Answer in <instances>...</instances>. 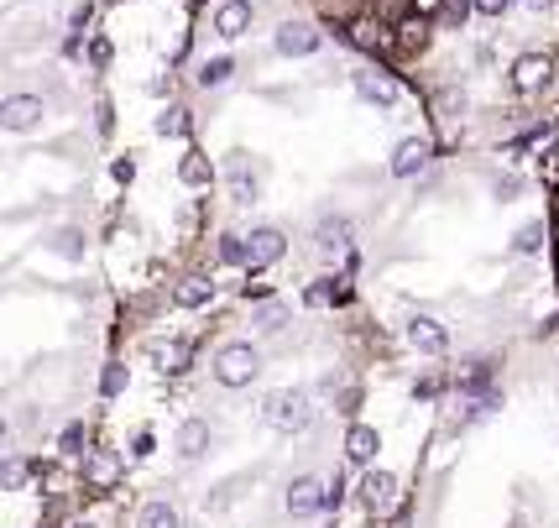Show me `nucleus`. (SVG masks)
<instances>
[{
    "label": "nucleus",
    "mask_w": 559,
    "mask_h": 528,
    "mask_svg": "<svg viewBox=\"0 0 559 528\" xmlns=\"http://www.w3.org/2000/svg\"><path fill=\"white\" fill-rule=\"evenodd\" d=\"M42 121H48V105H42V95H27V89H16V95L0 100V126L27 136V131H42Z\"/></svg>",
    "instance_id": "nucleus-5"
},
{
    "label": "nucleus",
    "mask_w": 559,
    "mask_h": 528,
    "mask_svg": "<svg viewBox=\"0 0 559 528\" xmlns=\"http://www.w3.org/2000/svg\"><path fill=\"white\" fill-rule=\"evenodd\" d=\"M173 450L183 455V461H199V455L209 450V424H204V419H183V424H178Z\"/></svg>",
    "instance_id": "nucleus-19"
},
{
    "label": "nucleus",
    "mask_w": 559,
    "mask_h": 528,
    "mask_svg": "<svg viewBox=\"0 0 559 528\" xmlns=\"http://www.w3.org/2000/svg\"><path fill=\"white\" fill-rule=\"evenodd\" d=\"M351 42L361 53H382L392 37H387V27H377V21H351Z\"/></svg>",
    "instance_id": "nucleus-24"
},
{
    "label": "nucleus",
    "mask_w": 559,
    "mask_h": 528,
    "mask_svg": "<svg viewBox=\"0 0 559 528\" xmlns=\"http://www.w3.org/2000/svg\"><path fill=\"white\" fill-rule=\"evenodd\" d=\"M434 163V142L429 136H403L398 147H392V163H387V173L398 178V183H413L418 173H424Z\"/></svg>",
    "instance_id": "nucleus-7"
},
{
    "label": "nucleus",
    "mask_w": 559,
    "mask_h": 528,
    "mask_svg": "<svg viewBox=\"0 0 559 528\" xmlns=\"http://www.w3.org/2000/svg\"><path fill=\"white\" fill-rule=\"evenodd\" d=\"M152 131L168 136V142H189V136H194V110H189V105H168V110L152 121Z\"/></svg>",
    "instance_id": "nucleus-16"
},
{
    "label": "nucleus",
    "mask_w": 559,
    "mask_h": 528,
    "mask_svg": "<svg viewBox=\"0 0 559 528\" xmlns=\"http://www.w3.org/2000/svg\"><path fill=\"white\" fill-rule=\"evenodd\" d=\"M126 382H131V372H126L121 361H110V366H105V377H100V393H105V398H121V393H126Z\"/></svg>",
    "instance_id": "nucleus-30"
},
{
    "label": "nucleus",
    "mask_w": 559,
    "mask_h": 528,
    "mask_svg": "<svg viewBox=\"0 0 559 528\" xmlns=\"http://www.w3.org/2000/svg\"><path fill=\"white\" fill-rule=\"evenodd\" d=\"M84 471H89V481H100V487H105V481L115 476V461H110V455H89Z\"/></svg>",
    "instance_id": "nucleus-34"
},
{
    "label": "nucleus",
    "mask_w": 559,
    "mask_h": 528,
    "mask_svg": "<svg viewBox=\"0 0 559 528\" xmlns=\"http://www.w3.org/2000/svg\"><path fill=\"white\" fill-rule=\"evenodd\" d=\"M256 377H262V351H256L251 340L220 346V356H215V382L220 387H251Z\"/></svg>",
    "instance_id": "nucleus-2"
},
{
    "label": "nucleus",
    "mask_w": 559,
    "mask_h": 528,
    "mask_svg": "<svg viewBox=\"0 0 559 528\" xmlns=\"http://www.w3.org/2000/svg\"><path fill=\"white\" fill-rule=\"evenodd\" d=\"M173 304L178 309H209V304H215V283H209V278H199V272H194V278H183L178 288H173Z\"/></svg>",
    "instance_id": "nucleus-18"
},
{
    "label": "nucleus",
    "mask_w": 559,
    "mask_h": 528,
    "mask_svg": "<svg viewBox=\"0 0 559 528\" xmlns=\"http://www.w3.org/2000/svg\"><path fill=\"white\" fill-rule=\"evenodd\" d=\"M403 335H408V346H413L418 356H445V351H450V330L439 325L434 314H408Z\"/></svg>",
    "instance_id": "nucleus-11"
},
{
    "label": "nucleus",
    "mask_w": 559,
    "mask_h": 528,
    "mask_svg": "<svg viewBox=\"0 0 559 528\" xmlns=\"http://www.w3.org/2000/svg\"><path fill=\"white\" fill-rule=\"evenodd\" d=\"M110 178H115V183H131V178H136V157H131V152L115 157V163H110Z\"/></svg>",
    "instance_id": "nucleus-35"
},
{
    "label": "nucleus",
    "mask_w": 559,
    "mask_h": 528,
    "mask_svg": "<svg viewBox=\"0 0 559 528\" xmlns=\"http://www.w3.org/2000/svg\"><path fill=\"white\" fill-rule=\"evenodd\" d=\"M136 528H178V508H173V502H147L142 518H136Z\"/></svg>",
    "instance_id": "nucleus-26"
},
{
    "label": "nucleus",
    "mask_w": 559,
    "mask_h": 528,
    "mask_svg": "<svg viewBox=\"0 0 559 528\" xmlns=\"http://www.w3.org/2000/svg\"><path fill=\"white\" fill-rule=\"evenodd\" d=\"M439 6H445V0H418V16H434Z\"/></svg>",
    "instance_id": "nucleus-42"
},
{
    "label": "nucleus",
    "mask_w": 559,
    "mask_h": 528,
    "mask_svg": "<svg viewBox=\"0 0 559 528\" xmlns=\"http://www.w3.org/2000/svg\"><path fill=\"white\" fill-rule=\"evenodd\" d=\"M283 502H288L293 518H314L319 508H330V487H324V481H314V476H298Z\"/></svg>",
    "instance_id": "nucleus-13"
},
{
    "label": "nucleus",
    "mask_w": 559,
    "mask_h": 528,
    "mask_svg": "<svg viewBox=\"0 0 559 528\" xmlns=\"http://www.w3.org/2000/svg\"><path fill=\"white\" fill-rule=\"evenodd\" d=\"M314 246H319V257H351V246H356V225H351V215H340V210L319 215V225H314Z\"/></svg>",
    "instance_id": "nucleus-8"
},
{
    "label": "nucleus",
    "mask_w": 559,
    "mask_h": 528,
    "mask_svg": "<svg viewBox=\"0 0 559 528\" xmlns=\"http://www.w3.org/2000/svg\"><path fill=\"white\" fill-rule=\"evenodd\" d=\"M53 251H58V257H68V262H84L89 241H84V231H58L53 236Z\"/></svg>",
    "instance_id": "nucleus-28"
},
{
    "label": "nucleus",
    "mask_w": 559,
    "mask_h": 528,
    "mask_svg": "<svg viewBox=\"0 0 559 528\" xmlns=\"http://www.w3.org/2000/svg\"><path fill=\"white\" fill-rule=\"evenodd\" d=\"M131 455H136V461H147V455H152V434H136V445H131Z\"/></svg>",
    "instance_id": "nucleus-40"
},
{
    "label": "nucleus",
    "mask_w": 559,
    "mask_h": 528,
    "mask_svg": "<svg viewBox=\"0 0 559 528\" xmlns=\"http://www.w3.org/2000/svg\"><path fill=\"white\" fill-rule=\"evenodd\" d=\"M89 68H110V42L105 37L89 42Z\"/></svg>",
    "instance_id": "nucleus-37"
},
{
    "label": "nucleus",
    "mask_w": 559,
    "mask_h": 528,
    "mask_svg": "<svg viewBox=\"0 0 559 528\" xmlns=\"http://www.w3.org/2000/svg\"><path fill=\"white\" fill-rule=\"evenodd\" d=\"M230 74H236V58L220 53V58H204V63H199L194 84H199V89H225V84H230Z\"/></svg>",
    "instance_id": "nucleus-20"
},
{
    "label": "nucleus",
    "mask_w": 559,
    "mask_h": 528,
    "mask_svg": "<svg viewBox=\"0 0 559 528\" xmlns=\"http://www.w3.org/2000/svg\"><path fill=\"white\" fill-rule=\"evenodd\" d=\"M554 262H559V251H554Z\"/></svg>",
    "instance_id": "nucleus-44"
},
{
    "label": "nucleus",
    "mask_w": 559,
    "mask_h": 528,
    "mask_svg": "<svg viewBox=\"0 0 559 528\" xmlns=\"http://www.w3.org/2000/svg\"><path fill=\"white\" fill-rule=\"evenodd\" d=\"M544 241H549V225L528 220V225H518V236H512V257H539Z\"/></svg>",
    "instance_id": "nucleus-22"
},
{
    "label": "nucleus",
    "mask_w": 559,
    "mask_h": 528,
    "mask_svg": "<svg viewBox=\"0 0 559 528\" xmlns=\"http://www.w3.org/2000/svg\"><path fill=\"white\" fill-rule=\"evenodd\" d=\"M361 502H366V513H392V502H398V481H392L387 471H366L361 476Z\"/></svg>",
    "instance_id": "nucleus-14"
},
{
    "label": "nucleus",
    "mask_w": 559,
    "mask_h": 528,
    "mask_svg": "<svg viewBox=\"0 0 559 528\" xmlns=\"http://www.w3.org/2000/svg\"><path fill=\"white\" fill-rule=\"evenodd\" d=\"M398 42H403L408 53H413V48H424V42H429V16H413V21H403V27H398Z\"/></svg>",
    "instance_id": "nucleus-29"
},
{
    "label": "nucleus",
    "mask_w": 559,
    "mask_h": 528,
    "mask_svg": "<svg viewBox=\"0 0 559 528\" xmlns=\"http://www.w3.org/2000/svg\"><path fill=\"white\" fill-rule=\"evenodd\" d=\"M79 445H84V424H68V429H63V450H68V455H84Z\"/></svg>",
    "instance_id": "nucleus-38"
},
{
    "label": "nucleus",
    "mask_w": 559,
    "mask_h": 528,
    "mask_svg": "<svg viewBox=\"0 0 559 528\" xmlns=\"http://www.w3.org/2000/svg\"><path fill=\"white\" fill-rule=\"evenodd\" d=\"M518 194H523V178H518V173H502V178H492V199H497V204H512Z\"/></svg>",
    "instance_id": "nucleus-31"
},
{
    "label": "nucleus",
    "mask_w": 559,
    "mask_h": 528,
    "mask_svg": "<svg viewBox=\"0 0 559 528\" xmlns=\"http://www.w3.org/2000/svg\"><path fill=\"white\" fill-rule=\"evenodd\" d=\"M251 21H256V6L251 0H220L215 16H209V32H215L220 42H241L251 32Z\"/></svg>",
    "instance_id": "nucleus-10"
},
{
    "label": "nucleus",
    "mask_w": 559,
    "mask_h": 528,
    "mask_svg": "<svg viewBox=\"0 0 559 528\" xmlns=\"http://www.w3.org/2000/svg\"><path fill=\"white\" fill-rule=\"evenodd\" d=\"M225 183H230V199H236V204H256V199H262V178H256V168H251L246 152H230Z\"/></svg>",
    "instance_id": "nucleus-12"
},
{
    "label": "nucleus",
    "mask_w": 559,
    "mask_h": 528,
    "mask_svg": "<svg viewBox=\"0 0 559 528\" xmlns=\"http://www.w3.org/2000/svg\"><path fill=\"white\" fill-rule=\"evenodd\" d=\"M377 450H382V434L371 424H351V434H345V455H351L356 466H371V461H377Z\"/></svg>",
    "instance_id": "nucleus-17"
},
{
    "label": "nucleus",
    "mask_w": 559,
    "mask_h": 528,
    "mask_svg": "<svg viewBox=\"0 0 559 528\" xmlns=\"http://www.w3.org/2000/svg\"><path fill=\"white\" fill-rule=\"evenodd\" d=\"M251 325L256 330H283L288 325V304H283V298H262V304L251 309Z\"/></svg>",
    "instance_id": "nucleus-23"
},
{
    "label": "nucleus",
    "mask_w": 559,
    "mask_h": 528,
    "mask_svg": "<svg viewBox=\"0 0 559 528\" xmlns=\"http://www.w3.org/2000/svg\"><path fill=\"white\" fill-rule=\"evenodd\" d=\"M74 528H95V523H74Z\"/></svg>",
    "instance_id": "nucleus-43"
},
{
    "label": "nucleus",
    "mask_w": 559,
    "mask_h": 528,
    "mask_svg": "<svg viewBox=\"0 0 559 528\" xmlns=\"http://www.w3.org/2000/svg\"><path fill=\"white\" fill-rule=\"evenodd\" d=\"M476 6V16H486V21H502L512 6H523V0H471Z\"/></svg>",
    "instance_id": "nucleus-33"
},
{
    "label": "nucleus",
    "mask_w": 559,
    "mask_h": 528,
    "mask_svg": "<svg viewBox=\"0 0 559 528\" xmlns=\"http://www.w3.org/2000/svg\"><path fill=\"white\" fill-rule=\"evenodd\" d=\"M539 173H544V183H559V142L539 157Z\"/></svg>",
    "instance_id": "nucleus-36"
},
{
    "label": "nucleus",
    "mask_w": 559,
    "mask_h": 528,
    "mask_svg": "<svg viewBox=\"0 0 559 528\" xmlns=\"http://www.w3.org/2000/svg\"><path fill=\"white\" fill-rule=\"evenodd\" d=\"M272 48H277V58H314L324 48V32L314 27V21H304V16H288V21H277Z\"/></svg>",
    "instance_id": "nucleus-3"
},
{
    "label": "nucleus",
    "mask_w": 559,
    "mask_h": 528,
    "mask_svg": "<svg viewBox=\"0 0 559 528\" xmlns=\"http://www.w3.org/2000/svg\"><path fill=\"white\" fill-rule=\"evenodd\" d=\"M178 183L183 189H209L215 183V163H209V152H199V147H189L178 157Z\"/></svg>",
    "instance_id": "nucleus-15"
},
{
    "label": "nucleus",
    "mask_w": 559,
    "mask_h": 528,
    "mask_svg": "<svg viewBox=\"0 0 559 528\" xmlns=\"http://www.w3.org/2000/svg\"><path fill=\"white\" fill-rule=\"evenodd\" d=\"M549 79H554V58H549V53H518V58H512V68H507L512 95H523V100L544 95Z\"/></svg>",
    "instance_id": "nucleus-4"
},
{
    "label": "nucleus",
    "mask_w": 559,
    "mask_h": 528,
    "mask_svg": "<svg viewBox=\"0 0 559 528\" xmlns=\"http://www.w3.org/2000/svg\"><path fill=\"white\" fill-rule=\"evenodd\" d=\"M262 419L277 429V434H304L314 424V398L298 393V387H288V393H272L262 403Z\"/></svg>",
    "instance_id": "nucleus-1"
},
{
    "label": "nucleus",
    "mask_w": 559,
    "mask_h": 528,
    "mask_svg": "<svg viewBox=\"0 0 559 528\" xmlns=\"http://www.w3.org/2000/svg\"><path fill=\"white\" fill-rule=\"evenodd\" d=\"M27 476H32V461H21V455H11V461L0 466V487H6V492H21V487H27Z\"/></svg>",
    "instance_id": "nucleus-27"
},
{
    "label": "nucleus",
    "mask_w": 559,
    "mask_h": 528,
    "mask_svg": "<svg viewBox=\"0 0 559 528\" xmlns=\"http://www.w3.org/2000/svg\"><path fill=\"white\" fill-rule=\"evenodd\" d=\"M351 89H356V100L371 105V110H392V105H398V84H392V74H382V68H371V63H361L351 74Z\"/></svg>",
    "instance_id": "nucleus-9"
},
{
    "label": "nucleus",
    "mask_w": 559,
    "mask_h": 528,
    "mask_svg": "<svg viewBox=\"0 0 559 528\" xmlns=\"http://www.w3.org/2000/svg\"><path fill=\"white\" fill-rule=\"evenodd\" d=\"M246 251H251L246 272L277 267V262L288 257V231H283V225H251V236H246Z\"/></svg>",
    "instance_id": "nucleus-6"
},
{
    "label": "nucleus",
    "mask_w": 559,
    "mask_h": 528,
    "mask_svg": "<svg viewBox=\"0 0 559 528\" xmlns=\"http://www.w3.org/2000/svg\"><path fill=\"white\" fill-rule=\"evenodd\" d=\"M110 126H115V116H110V100H100V105H95V131H100V136H110Z\"/></svg>",
    "instance_id": "nucleus-39"
},
{
    "label": "nucleus",
    "mask_w": 559,
    "mask_h": 528,
    "mask_svg": "<svg viewBox=\"0 0 559 528\" xmlns=\"http://www.w3.org/2000/svg\"><path fill=\"white\" fill-rule=\"evenodd\" d=\"M523 6H528L533 16H544V11H554V0H523Z\"/></svg>",
    "instance_id": "nucleus-41"
},
{
    "label": "nucleus",
    "mask_w": 559,
    "mask_h": 528,
    "mask_svg": "<svg viewBox=\"0 0 559 528\" xmlns=\"http://www.w3.org/2000/svg\"><path fill=\"white\" fill-rule=\"evenodd\" d=\"M351 298V288H345V278H314V288L304 293L309 309H330V304H345Z\"/></svg>",
    "instance_id": "nucleus-21"
},
{
    "label": "nucleus",
    "mask_w": 559,
    "mask_h": 528,
    "mask_svg": "<svg viewBox=\"0 0 559 528\" xmlns=\"http://www.w3.org/2000/svg\"><path fill=\"white\" fill-rule=\"evenodd\" d=\"M215 257H220V267H246V262H251V251H246V236L225 231V236L215 241Z\"/></svg>",
    "instance_id": "nucleus-25"
},
{
    "label": "nucleus",
    "mask_w": 559,
    "mask_h": 528,
    "mask_svg": "<svg viewBox=\"0 0 559 528\" xmlns=\"http://www.w3.org/2000/svg\"><path fill=\"white\" fill-rule=\"evenodd\" d=\"M157 361H162V372H183V366H189V346H183V340H173V346L157 351Z\"/></svg>",
    "instance_id": "nucleus-32"
}]
</instances>
